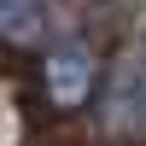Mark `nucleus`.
I'll use <instances>...</instances> for the list:
<instances>
[{"instance_id":"2","label":"nucleus","mask_w":146,"mask_h":146,"mask_svg":"<svg viewBox=\"0 0 146 146\" xmlns=\"http://www.w3.org/2000/svg\"><path fill=\"white\" fill-rule=\"evenodd\" d=\"M47 94H53V105L76 111L94 94V58L82 53V47H53V53H47Z\"/></svg>"},{"instance_id":"3","label":"nucleus","mask_w":146,"mask_h":146,"mask_svg":"<svg viewBox=\"0 0 146 146\" xmlns=\"http://www.w3.org/2000/svg\"><path fill=\"white\" fill-rule=\"evenodd\" d=\"M47 23H53L47 0H0V41L35 47V41H47Z\"/></svg>"},{"instance_id":"1","label":"nucleus","mask_w":146,"mask_h":146,"mask_svg":"<svg viewBox=\"0 0 146 146\" xmlns=\"http://www.w3.org/2000/svg\"><path fill=\"white\" fill-rule=\"evenodd\" d=\"M140 117H146V105H140V58L129 53L123 64L111 70V82H105V100H100V123L111 129V135L135 140V135H140Z\"/></svg>"}]
</instances>
